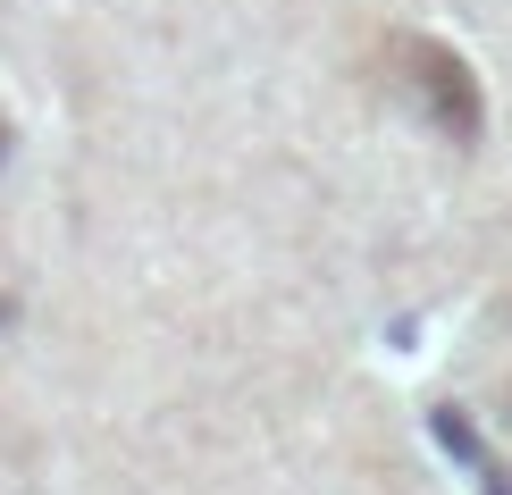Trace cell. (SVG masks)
Returning <instances> with one entry per match:
<instances>
[{
  "label": "cell",
  "instance_id": "1",
  "mask_svg": "<svg viewBox=\"0 0 512 495\" xmlns=\"http://www.w3.org/2000/svg\"><path fill=\"white\" fill-rule=\"evenodd\" d=\"M387 68H395V84H403V101H412L445 143H479L487 93H479V76L462 68V51H445L437 34H395V42H387Z\"/></svg>",
  "mask_w": 512,
  "mask_h": 495
}]
</instances>
